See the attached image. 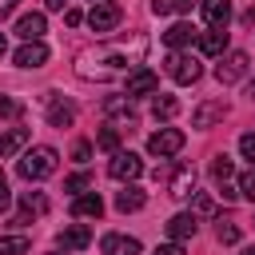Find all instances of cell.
Returning a JSON list of instances; mask_svg holds the SVG:
<instances>
[{
  "label": "cell",
  "instance_id": "bcb514c9",
  "mask_svg": "<svg viewBox=\"0 0 255 255\" xmlns=\"http://www.w3.org/2000/svg\"><path fill=\"white\" fill-rule=\"evenodd\" d=\"M48 255H68V251H48Z\"/></svg>",
  "mask_w": 255,
  "mask_h": 255
},
{
  "label": "cell",
  "instance_id": "7bdbcfd3",
  "mask_svg": "<svg viewBox=\"0 0 255 255\" xmlns=\"http://www.w3.org/2000/svg\"><path fill=\"white\" fill-rule=\"evenodd\" d=\"M4 52H8V40H4V36H0V60H4Z\"/></svg>",
  "mask_w": 255,
  "mask_h": 255
},
{
  "label": "cell",
  "instance_id": "b9f144b4",
  "mask_svg": "<svg viewBox=\"0 0 255 255\" xmlns=\"http://www.w3.org/2000/svg\"><path fill=\"white\" fill-rule=\"evenodd\" d=\"M243 24H247V28H255V4H251V8L243 12Z\"/></svg>",
  "mask_w": 255,
  "mask_h": 255
},
{
  "label": "cell",
  "instance_id": "9a60e30c",
  "mask_svg": "<svg viewBox=\"0 0 255 255\" xmlns=\"http://www.w3.org/2000/svg\"><path fill=\"white\" fill-rule=\"evenodd\" d=\"M44 28H48V20H44V12H28V16H20V20H16V36H20L24 44H32V40H40V36H44Z\"/></svg>",
  "mask_w": 255,
  "mask_h": 255
},
{
  "label": "cell",
  "instance_id": "836d02e7",
  "mask_svg": "<svg viewBox=\"0 0 255 255\" xmlns=\"http://www.w3.org/2000/svg\"><path fill=\"white\" fill-rule=\"evenodd\" d=\"M219 243H239V227L235 223H219Z\"/></svg>",
  "mask_w": 255,
  "mask_h": 255
},
{
  "label": "cell",
  "instance_id": "f546056e",
  "mask_svg": "<svg viewBox=\"0 0 255 255\" xmlns=\"http://www.w3.org/2000/svg\"><path fill=\"white\" fill-rule=\"evenodd\" d=\"M96 143H100L104 151H112V155H116V151H120V131H116V128H104V131L96 135Z\"/></svg>",
  "mask_w": 255,
  "mask_h": 255
},
{
  "label": "cell",
  "instance_id": "2e32d148",
  "mask_svg": "<svg viewBox=\"0 0 255 255\" xmlns=\"http://www.w3.org/2000/svg\"><path fill=\"white\" fill-rule=\"evenodd\" d=\"M227 116V100H207V104H199L195 112H191V124L195 128H211L215 120H223Z\"/></svg>",
  "mask_w": 255,
  "mask_h": 255
},
{
  "label": "cell",
  "instance_id": "7c38bea8",
  "mask_svg": "<svg viewBox=\"0 0 255 255\" xmlns=\"http://www.w3.org/2000/svg\"><path fill=\"white\" fill-rule=\"evenodd\" d=\"M199 12H203V24L207 28H223L231 24V0H199Z\"/></svg>",
  "mask_w": 255,
  "mask_h": 255
},
{
  "label": "cell",
  "instance_id": "7402d4cb",
  "mask_svg": "<svg viewBox=\"0 0 255 255\" xmlns=\"http://www.w3.org/2000/svg\"><path fill=\"white\" fill-rule=\"evenodd\" d=\"M199 52H203V56H223V52H227V32H223V28L203 32V36H199Z\"/></svg>",
  "mask_w": 255,
  "mask_h": 255
},
{
  "label": "cell",
  "instance_id": "d590c367",
  "mask_svg": "<svg viewBox=\"0 0 255 255\" xmlns=\"http://www.w3.org/2000/svg\"><path fill=\"white\" fill-rule=\"evenodd\" d=\"M8 203H12V191H8V175L0 171V215L8 211Z\"/></svg>",
  "mask_w": 255,
  "mask_h": 255
},
{
  "label": "cell",
  "instance_id": "ba28073f",
  "mask_svg": "<svg viewBox=\"0 0 255 255\" xmlns=\"http://www.w3.org/2000/svg\"><path fill=\"white\" fill-rule=\"evenodd\" d=\"M179 147H183V131H179V128H159V131L147 139V151H151V155H159V159L175 155Z\"/></svg>",
  "mask_w": 255,
  "mask_h": 255
},
{
  "label": "cell",
  "instance_id": "30bf717a",
  "mask_svg": "<svg viewBox=\"0 0 255 255\" xmlns=\"http://www.w3.org/2000/svg\"><path fill=\"white\" fill-rule=\"evenodd\" d=\"M167 191L175 199H191L195 195V167L191 163H175L171 167V179H167Z\"/></svg>",
  "mask_w": 255,
  "mask_h": 255
},
{
  "label": "cell",
  "instance_id": "603a6c76",
  "mask_svg": "<svg viewBox=\"0 0 255 255\" xmlns=\"http://www.w3.org/2000/svg\"><path fill=\"white\" fill-rule=\"evenodd\" d=\"M104 116H112V120H135V104L128 96H108L104 100Z\"/></svg>",
  "mask_w": 255,
  "mask_h": 255
},
{
  "label": "cell",
  "instance_id": "6da1fadb",
  "mask_svg": "<svg viewBox=\"0 0 255 255\" xmlns=\"http://www.w3.org/2000/svg\"><path fill=\"white\" fill-rule=\"evenodd\" d=\"M143 48H147V40H139L131 52H128V48H92V52H84V56L76 60V72H80L84 80H112L116 72L139 64Z\"/></svg>",
  "mask_w": 255,
  "mask_h": 255
},
{
  "label": "cell",
  "instance_id": "8d00e7d4",
  "mask_svg": "<svg viewBox=\"0 0 255 255\" xmlns=\"http://www.w3.org/2000/svg\"><path fill=\"white\" fill-rule=\"evenodd\" d=\"M195 211H199V215H211V211H215V203H211L207 195H199V199H195Z\"/></svg>",
  "mask_w": 255,
  "mask_h": 255
},
{
  "label": "cell",
  "instance_id": "d6986e66",
  "mask_svg": "<svg viewBox=\"0 0 255 255\" xmlns=\"http://www.w3.org/2000/svg\"><path fill=\"white\" fill-rule=\"evenodd\" d=\"M16 64H20V68H44V64H48V48H44L40 40H32V44L16 48Z\"/></svg>",
  "mask_w": 255,
  "mask_h": 255
},
{
  "label": "cell",
  "instance_id": "3957f363",
  "mask_svg": "<svg viewBox=\"0 0 255 255\" xmlns=\"http://www.w3.org/2000/svg\"><path fill=\"white\" fill-rule=\"evenodd\" d=\"M120 20H124V8H120L116 0H96V4H92V12H88V24H92V32H96V36L116 32V28H120Z\"/></svg>",
  "mask_w": 255,
  "mask_h": 255
},
{
  "label": "cell",
  "instance_id": "4fadbf2b",
  "mask_svg": "<svg viewBox=\"0 0 255 255\" xmlns=\"http://www.w3.org/2000/svg\"><path fill=\"white\" fill-rule=\"evenodd\" d=\"M48 124L52 128H72L76 124V104L64 96H48Z\"/></svg>",
  "mask_w": 255,
  "mask_h": 255
},
{
  "label": "cell",
  "instance_id": "7a4b0ae2",
  "mask_svg": "<svg viewBox=\"0 0 255 255\" xmlns=\"http://www.w3.org/2000/svg\"><path fill=\"white\" fill-rule=\"evenodd\" d=\"M56 163H60V155H56V147H48V143H40V147H32V151H24L20 159H16V171H20V179H48L52 171H56Z\"/></svg>",
  "mask_w": 255,
  "mask_h": 255
},
{
  "label": "cell",
  "instance_id": "60d3db41",
  "mask_svg": "<svg viewBox=\"0 0 255 255\" xmlns=\"http://www.w3.org/2000/svg\"><path fill=\"white\" fill-rule=\"evenodd\" d=\"M44 4H48V12H64L68 8V0H44Z\"/></svg>",
  "mask_w": 255,
  "mask_h": 255
},
{
  "label": "cell",
  "instance_id": "f35d334b",
  "mask_svg": "<svg viewBox=\"0 0 255 255\" xmlns=\"http://www.w3.org/2000/svg\"><path fill=\"white\" fill-rule=\"evenodd\" d=\"M155 255H183V247H179V243H163Z\"/></svg>",
  "mask_w": 255,
  "mask_h": 255
},
{
  "label": "cell",
  "instance_id": "d4e9b609",
  "mask_svg": "<svg viewBox=\"0 0 255 255\" xmlns=\"http://www.w3.org/2000/svg\"><path fill=\"white\" fill-rule=\"evenodd\" d=\"M24 143H28V128H12V131H4V135H0V159L12 155V151H20Z\"/></svg>",
  "mask_w": 255,
  "mask_h": 255
},
{
  "label": "cell",
  "instance_id": "ac0fdd59",
  "mask_svg": "<svg viewBox=\"0 0 255 255\" xmlns=\"http://www.w3.org/2000/svg\"><path fill=\"white\" fill-rule=\"evenodd\" d=\"M195 227H199V219H195L191 211H179V215H171V219H167V235H171V243L191 239V235H195Z\"/></svg>",
  "mask_w": 255,
  "mask_h": 255
},
{
  "label": "cell",
  "instance_id": "5bb4252c",
  "mask_svg": "<svg viewBox=\"0 0 255 255\" xmlns=\"http://www.w3.org/2000/svg\"><path fill=\"white\" fill-rule=\"evenodd\" d=\"M92 243V231L84 227V223H72V227H64L60 235H56V247L60 251H80V247H88Z\"/></svg>",
  "mask_w": 255,
  "mask_h": 255
},
{
  "label": "cell",
  "instance_id": "f6af8a7d",
  "mask_svg": "<svg viewBox=\"0 0 255 255\" xmlns=\"http://www.w3.org/2000/svg\"><path fill=\"white\" fill-rule=\"evenodd\" d=\"M239 255H255V247H243V251H239Z\"/></svg>",
  "mask_w": 255,
  "mask_h": 255
},
{
  "label": "cell",
  "instance_id": "484cf974",
  "mask_svg": "<svg viewBox=\"0 0 255 255\" xmlns=\"http://www.w3.org/2000/svg\"><path fill=\"white\" fill-rule=\"evenodd\" d=\"M175 112H179V100H175V96H163V92H159V96L151 100V116H155V120H171Z\"/></svg>",
  "mask_w": 255,
  "mask_h": 255
},
{
  "label": "cell",
  "instance_id": "52a82bcc",
  "mask_svg": "<svg viewBox=\"0 0 255 255\" xmlns=\"http://www.w3.org/2000/svg\"><path fill=\"white\" fill-rule=\"evenodd\" d=\"M159 92V76L151 72V68H135L128 80H124V96L128 100H135V96H155Z\"/></svg>",
  "mask_w": 255,
  "mask_h": 255
},
{
  "label": "cell",
  "instance_id": "f1b7e54d",
  "mask_svg": "<svg viewBox=\"0 0 255 255\" xmlns=\"http://www.w3.org/2000/svg\"><path fill=\"white\" fill-rule=\"evenodd\" d=\"M88 187H92V175H88V171H76V175L64 179V191H72V195H84Z\"/></svg>",
  "mask_w": 255,
  "mask_h": 255
},
{
  "label": "cell",
  "instance_id": "83f0119b",
  "mask_svg": "<svg viewBox=\"0 0 255 255\" xmlns=\"http://www.w3.org/2000/svg\"><path fill=\"white\" fill-rule=\"evenodd\" d=\"M191 0H151V12L155 16H175V12H187Z\"/></svg>",
  "mask_w": 255,
  "mask_h": 255
},
{
  "label": "cell",
  "instance_id": "1f68e13d",
  "mask_svg": "<svg viewBox=\"0 0 255 255\" xmlns=\"http://www.w3.org/2000/svg\"><path fill=\"white\" fill-rule=\"evenodd\" d=\"M239 195H243V199H251V203H255V167H251V171H247V175H243V179H239Z\"/></svg>",
  "mask_w": 255,
  "mask_h": 255
},
{
  "label": "cell",
  "instance_id": "d6a6232c",
  "mask_svg": "<svg viewBox=\"0 0 255 255\" xmlns=\"http://www.w3.org/2000/svg\"><path fill=\"white\" fill-rule=\"evenodd\" d=\"M72 159H76V163H88V159H92V143H88V139H80V143L72 147Z\"/></svg>",
  "mask_w": 255,
  "mask_h": 255
},
{
  "label": "cell",
  "instance_id": "8fae6325",
  "mask_svg": "<svg viewBox=\"0 0 255 255\" xmlns=\"http://www.w3.org/2000/svg\"><path fill=\"white\" fill-rule=\"evenodd\" d=\"M44 211H48V195H44V191H24V195H20V211H16L12 223L24 227V223H32V219L44 215Z\"/></svg>",
  "mask_w": 255,
  "mask_h": 255
},
{
  "label": "cell",
  "instance_id": "8992f818",
  "mask_svg": "<svg viewBox=\"0 0 255 255\" xmlns=\"http://www.w3.org/2000/svg\"><path fill=\"white\" fill-rule=\"evenodd\" d=\"M247 76V52H223L215 64V80L219 84H235Z\"/></svg>",
  "mask_w": 255,
  "mask_h": 255
},
{
  "label": "cell",
  "instance_id": "4316f807",
  "mask_svg": "<svg viewBox=\"0 0 255 255\" xmlns=\"http://www.w3.org/2000/svg\"><path fill=\"white\" fill-rule=\"evenodd\" d=\"M32 247L28 235H0V255H24Z\"/></svg>",
  "mask_w": 255,
  "mask_h": 255
},
{
  "label": "cell",
  "instance_id": "4dcf8cb0",
  "mask_svg": "<svg viewBox=\"0 0 255 255\" xmlns=\"http://www.w3.org/2000/svg\"><path fill=\"white\" fill-rule=\"evenodd\" d=\"M20 112H24V104H20V100H12V96H0V116H4V120H16Z\"/></svg>",
  "mask_w": 255,
  "mask_h": 255
},
{
  "label": "cell",
  "instance_id": "cb8c5ba5",
  "mask_svg": "<svg viewBox=\"0 0 255 255\" xmlns=\"http://www.w3.org/2000/svg\"><path fill=\"white\" fill-rule=\"evenodd\" d=\"M143 203H147V195H143L139 187H131V183H128V187L116 195V211H139Z\"/></svg>",
  "mask_w": 255,
  "mask_h": 255
},
{
  "label": "cell",
  "instance_id": "9c48e42d",
  "mask_svg": "<svg viewBox=\"0 0 255 255\" xmlns=\"http://www.w3.org/2000/svg\"><path fill=\"white\" fill-rule=\"evenodd\" d=\"M231 175H235V163L227 155H215L211 159V179H215V187H219L223 199H239V187L231 183Z\"/></svg>",
  "mask_w": 255,
  "mask_h": 255
},
{
  "label": "cell",
  "instance_id": "e0dca14e",
  "mask_svg": "<svg viewBox=\"0 0 255 255\" xmlns=\"http://www.w3.org/2000/svg\"><path fill=\"white\" fill-rule=\"evenodd\" d=\"M72 215H76V219H100V215H104V199H100L96 191H84V195L72 199Z\"/></svg>",
  "mask_w": 255,
  "mask_h": 255
},
{
  "label": "cell",
  "instance_id": "ee69618b",
  "mask_svg": "<svg viewBox=\"0 0 255 255\" xmlns=\"http://www.w3.org/2000/svg\"><path fill=\"white\" fill-rule=\"evenodd\" d=\"M247 96H251V100H255V80H251V84H247Z\"/></svg>",
  "mask_w": 255,
  "mask_h": 255
},
{
  "label": "cell",
  "instance_id": "ffe728a7",
  "mask_svg": "<svg viewBox=\"0 0 255 255\" xmlns=\"http://www.w3.org/2000/svg\"><path fill=\"white\" fill-rule=\"evenodd\" d=\"M104 255H139V239H131V235H104Z\"/></svg>",
  "mask_w": 255,
  "mask_h": 255
},
{
  "label": "cell",
  "instance_id": "e575fe53",
  "mask_svg": "<svg viewBox=\"0 0 255 255\" xmlns=\"http://www.w3.org/2000/svg\"><path fill=\"white\" fill-rule=\"evenodd\" d=\"M239 151L255 163V131H247V135H239Z\"/></svg>",
  "mask_w": 255,
  "mask_h": 255
},
{
  "label": "cell",
  "instance_id": "ab89813d",
  "mask_svg": "<svg viewBox=\"0 0 255 255\" xmlns=\"http://www.w3.org/2000/svg\"><path fill=\"white\" fill-rule=\"evenodd\" d=\"M16 4H20V0H0V20H4V16H12V8H16Z\"/></svg>",
  "mask_w": 255,
  "mask_h": 255
},
{
  "label": "cell",
  "instance_id": "44dd1931",
  "mask_svg": "<svg viewBox=\"0 0 255 255\" xmlns=\"http://www.w3.org/2000/svg\"><path fill=\"white\" fill-rule=\"evenodd\" d=\"M191 40H195V28H191V24H183V20H179V24H171V28L163 32V44H167L171 52H179V48H187Z\"/></svg>",
  "mask_w": 255,
  "mask_h": 255
},
{
  "label": "cell",
  "instance_id": "7dc6e473",
  "mask_svg": "<svg viewBox=\"0 0 255 255\" xmlns=\"http://www.w3.org/2000/svg\"><path fill=\"white\" fill-rule=\"evenodd\" d=\"M92 4H96V0H92Z\"/></svg>",
  "mask_w": 255,
  "mask_h": 255
},
{
  "label": "cell",
  "instance_id": "277c9868",
  "mask_svg": "<svg viewBox=\"0 0 255 255\" xmlns=\"http://www.w3.org/2000/svg\"><path fill=\"white\" fill-rule=\"evenodd\" d=\"M167 76H171L175 84H195V80L203 76V68H199V60H195L191 52H171V56H167Z\"/></svg>",
  "mask_w": 255,
  "mask_h": 255
},
{
  "label": "cell",
  "instance_id": "74e56055",
  "mask_svg": "<svg viewBox=\"0 0 255 255\" xmlns=\"http://www.w3.org/2000/svg\"><path fill=\"white\" fill-rule=\"evenodd\" d=\"M64 20H68V24H72V28H76V24H80V20H84V12H80V8H68V12H64Z\"/></svg>",
  "mask_w": 255,
  "mask_h": 255
},
{
  "label": "cell",
  "instance_id": "5b68a950",
  "mask_svg": "<svg viewBox=\"0 0 255 255\" xmlns=\"http://www.w3.org/2000/svg\"><path fill=\"white\" fill-rule=\"evenodd\" d=\"M108 175H112V179H120V183H131V179H139V175H143V159H139L135 151H116V155H112V163H108Z\"/></svg>",
  "mask_w": 255,
  "mask_h": 255
}]
</instances>
